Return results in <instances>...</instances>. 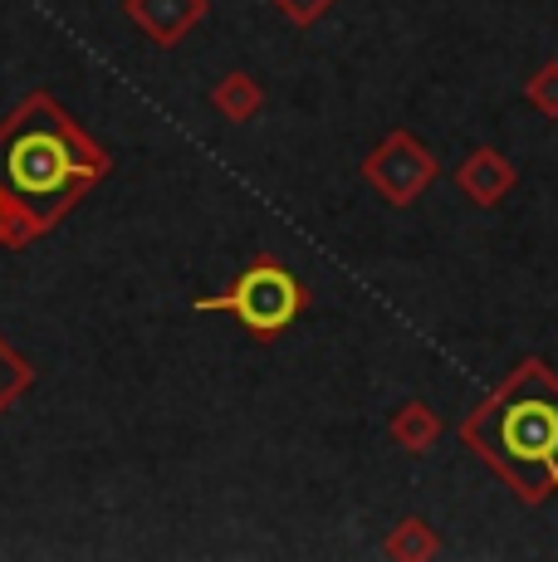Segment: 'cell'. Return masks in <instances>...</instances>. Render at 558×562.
Returning <instances> with one entry per match:
<instances>
[{"label":"cell","mask_w":558,"mask_h":562,"mask_svg":"<svg viewBox=\"0 0 558 562\" xmlns=\"http://www.w3.org/2000/svg\"><path fill=\"white\" fill-rule=\"evenodd\" d=\"M466 446H476L524 499L558 494V376L524 362L510 382L466 420Z\"/></svg>","instance_id":"2"},{"label":"cell","mask_w":558,"mask_h":562,"mask_svg":"<svg viewBox=\"0 0 558 562\" xmlns=\"http://www.w3.org/2000/svg\"><path fill=\"white\" fill-rule=\"evenodd\" d=\"M197 308L207 313H235L255 338H275L284 333L289 323L299 318L304 308V289L289 269L279 265H250L241 279L231 284V294H216V299H197Z\"/></svg>","instance_id":"3"},{"label":"cell","mask_w":558,"mask_h":562,"mask_svg":"<svg viewBox=\"0 0 558 562\" xmlns=\"http://www.w3.org/2000/svg\"><path fill=\"white\" fill-rule=\"evenodd\" d=\"M25 382H30V372H25V362L15 358V352L0 342V411H5L10 402H15L20 392H25Z\"/></svg>","instance_id":"4"},{"label":"cell","mask_w":558,"mask_h":562,"mask_svg":"<svg viewBox=\"0 0 558 562\" xmlns=\"http://www.w3.org/2000/svg\"><path fill=\"white\" fill-rule=\"evenodd\" d=\"M103 171L109 157L45 93H35L0 127V196L15 215H25V231L55 225Z\"/></svg>","instance_id":"1"},{"label":"cell","mask_w":558,"mask_h":562,"mask_svg":"<svg viewBox=\"0 0 558 562\" xmlns=\"http://www.w3.org/2000/svg\"><path fill=\"white\" fill-rule=\"evenodd\" d=\"M5 211H10V205H5V196H0V240H10V231H5L10 215H5Z\"/></svg>","instance_id":"5"}]
</instances>
